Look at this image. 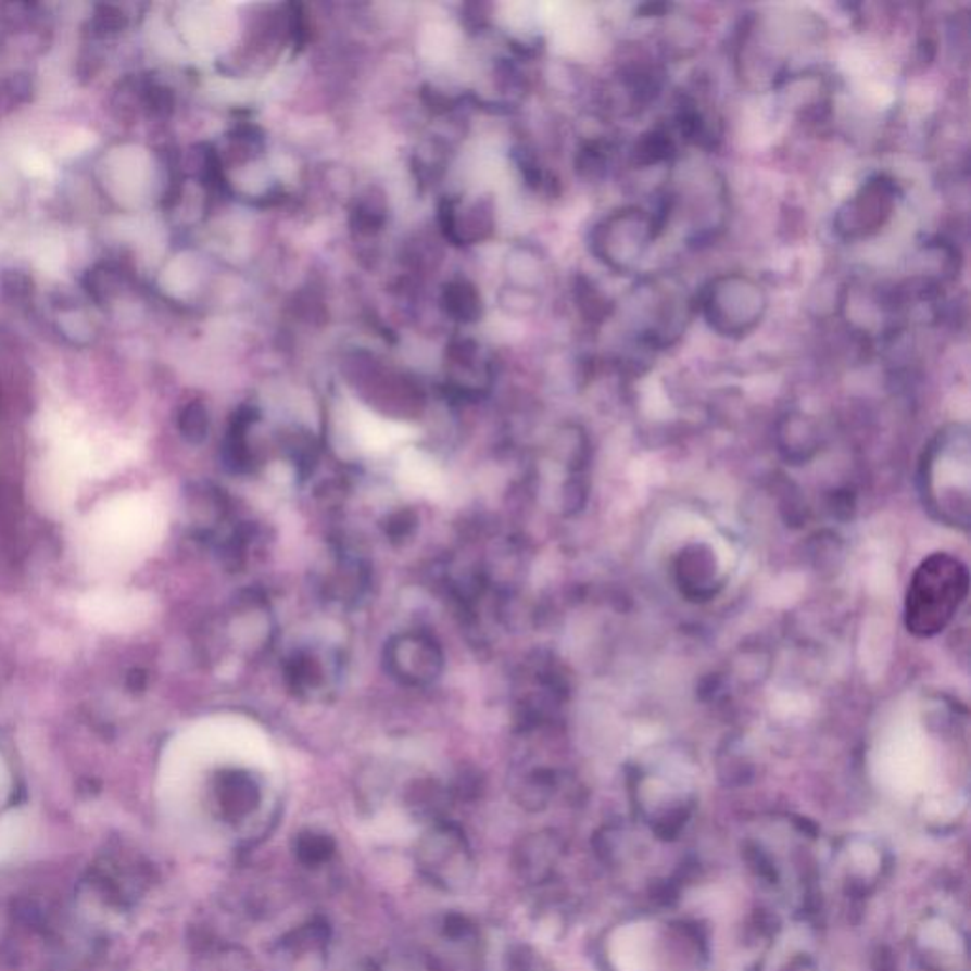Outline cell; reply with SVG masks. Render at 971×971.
I'll return each instance as SVG.
<instances>
[{"instance_id": "cell-14", "label": "cell", "mask_w": 971, "mask_h": 971, "mask_svg": "<svg viewBox=\"0 0 971 971\" xmlns=\"http://www.w3.org/2000/svg\"><path fill=\"white\" fill-rule=\"evenodd\" d=\"M553 792V780L546 777L545 772H533L531 777L524 780L522 787L518 792V799L522 803V807L538 810L546 805V800Z\"/></svg>"}, {"instance_id": "cell-17", "label": "cell", "mask_w": 971, "mask_h": 971, "mask_svg": "<svg viewBox=\"0 0 971 971\" xmlns=\"http://www.w3.org/2000/svg\"><path fill=\"white\" fill-rule=\"evenodd\" d=\"M416 515L411 513V510H401V513H396V515L391 516L389 518L388 524V533L393 539H404L411 535L414 528H416Z\"/></svg>"}, {"instance_id": "cell-15", "label": "cell", "mask_w": 971, "mask_h": 971, "mask_svg": "<svg viewBox=\"0 0 971 971\" xmlns=\"http://www.w3.org/2000/svg\"><path fill=\"white\" fill-rule=\"evenodd\" d=\"M479 299L475 291L464 285L452 287L449 291V306L459 317H475L479 312Z\"/></svg>"}, {"instance_id": "cell-11", "label": "cell", "mask_w": 971, "mask_h": 971, "mask_svg": "<svg viewBox=\"0 0 971 971\" xmlns=\"http://www.w3.org/2000/svg\"><path fill=\"white\" fill-rule=\"evenodd\" d=\"M408 807L418 818H439L446 807V793L434 780H416L406 795Z\"/></svg>"}, {"instance_id": "cell-7", "label": "cell", "mask_w": 971, "mask_h": 971, "mask_svg": "<svg viewBox=\"0 0 971 971\" xmlns=\"http://www.w3.org/2000/svg\"><path fill=\"white\" fill-rule=\"evenodd\" d=\"M389 673L408 688H427L441 678L444 653L433 635L408 630L393 635L386 645Z\"/></svg>"}, {"instance_id": "cell-13", "label": "cell", "mask_w": 971, "mask_h": 971, "mask_svg": "<svg viewBox=\"0 0 971 971\" xmlns=\"http://www.w3.org/2000/svg\"><path fill=\"white\" fill-rule=\"evenodd\" d=\"M180 433L190 442H202L207 437L210 416L200 401L188 403L179 416Z\"/></svg>"}, {"instance_id": "cell-18", "label": "cell", "mask_w": 971, "mask_h": 971, "mask_svg": "<svg viewBox=\"0 0 971 971\" xmlns=\"http://www.w3.org/2000/svg\"><path fill=\"white\" fill-rule=\"evenodd\" d=\"M29 277L23 276L20 272H14V274H10V276L4 277V291L7 294H15V299L20 300L23 297H27L29 294Z\"/></svg>"}, {"instance_id": "cell-9", "label": "cell", "mask_w": 971, "mask_h": 971, "mask_svg": "<svg viewBox=\"0 0 971 971\" xmlns=\"http://www.w3.org/2000/svg\"><path fill=\"white\" fill-rule=\"evenodd\" d=\"M560 856V846L551 835H533L522 841V846L516 850V867L520 873L530 881H541L553 871L556 859Z\"/></svg>"}, {"instance_id": "cell-6", "label": "cell", "mask_w": 971, "mask_h": 971, "mask_svg": "<svg viewBox=\"0 0 971 971\" xmlns=\"http://www.w3.org/2000/svg\"><path fill=\"white\" fill-rule=\"evenodd\" d=\"M418 867L429 881L441 888L462 890L475 874L471 848L456 825L437 823L418 846Z\"/></svg>"}, {"instance_id": "cell-2", "label": "cell", "mask_w": 971, "mask_h": 971, "mask_svg": "<svg viewBox=\"0 0 971 971\" xmlns=\"http://www.w3.org/2000/svg\"><path fill=\"white\" fill-rule=\"evenodd\" d=\"M698 310L719 337L740 340L761 325L769 310V294L754 277L731 272L714 277L704 287Z\"/></svg>"}, {"instance_id": "cell-3", "label": "cell", "mask_w": 971, "mask_h": 971, "mask_svg": "<svg viewBox=\"0 0 971 971\" xmlns=\"http://www.w3.org/2000/svg\"><path fill=\"white\" fill-rule=\"evenodd\" d=\"M660 234V226L651 211L640 205H625L594 226L592 253L606 268L627 276L640 268Z\"/></svg>"}, {"instance_id": "cell-8", "label": "cell", "mask_w": 971, "mask_h": 971, "mask_svg": "<svg viewBox=\"0 0 971 971\" xmlns=\"http://www.w3.org/2000/svg\"><path fill=\"white\" fill-rule=\"evenodd\" d=\"M217 799L228 820H245L261 807V785L247 770H226L218 778Z\"/></svg>"}, {"instance_id": "cell-10", "label": "cell", "mask_w": 971, "mask_h": 971, "mask_svg": "<svg viewBox=\"0 0 971 971\" xmlns=\"http://www.w3.org/2000/svg\"><path fill=\"white\" fill-rule=\"evenodd\" d=\"M337 850L335 838L323 831H300L294 838V852L300 863L306 867L325 866Z\"/></svg>"}, {"instance_id": "cell-16", "label": "cell", "mask_w": 971, "mask_h": 971, "mask_svg": "<svg viewBox=\"0 0 971 971\" xmlns=\"http://www.w3.org/2000/svg\"><path fill=\"white\" fill-rule=\"evenodd\" d=\"M127 17L124 12L114 7H101L93 17V27L98 35H113L126 29Z\"/></svg>"}, {"instance_id": "cell-5", "label": "cell", "mask_w": 971, "mask_h": 971, "mask_svg": "<svg viewBox=\"0 0 971 971\" xmlns=\"http://www.w3.org/2000/svg\"><path fill=\"white\" fill-rule=\"evenodd\" d=\"M901 190L888 175H873L846 200L833 218V230L843 241H863L873 238L888 225Z\"/></svg>"}, {"instance_id": "cell-4", "label": "cell", "mask_w": 971, "mask_h": 971, "mask_svg": "<svg viewBox=\"0 0 971 971\" xmlns=\"http://www.w3.org/2000/svg\"><path fill=\"white\" fill-rule=\"evenodd\" d=\"M688 291L673 277H651L632 292L638 338L642 344L663 350L676 344L691 317Z\"/></svg>"}, {"instance_id": "cell-12", "label": "cell", "mask_w": 971, "mask_h": 971, "mask_svg": "<svg viewBox=\"0 0 971 971\" xmlns=\"http://www.w3.org/2000/svg\"><path fill=\"white\" fill-rule=\"evenodd\" d=\"M287 681L299 695L312 693L323 683V666L310 653H299L287 665Z\"/></svg>"}, {"instance_id": "cell-1", "label": "cell", "mask_w": 971, "mask_h": 971, "mask_svg": "<svg viewBox=\"0 0 971 971\" xmlns=\"http://www.w3.org/2000/svg\"><path fill=\"white\" fill-rule=\"evenodd\" d=\"M970 591V573L950 554H932L915 571L907 600L905 625L919 638L940 634L964 604Z\"/></svg>"}]
</instances>
